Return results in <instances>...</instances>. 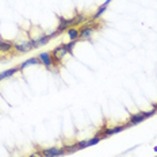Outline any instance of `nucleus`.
Instances as JSON below:
<instances>
[{"label":"nucleus","mask_w":157,"mask_h":157,"mask_svg":"<svg viewBox=\"0 0 157 157\" xmlns=\"http://www.w3.org/2000/svg\"><path fill=\"white\" fill-rule=\"evenodd\" d=\"M98 27H99V23L84 25L83 27L78 29V39H88V38H91Z\"/></svg>","instance_id":"f257e3e1"},{"label":"nucleus","mask_w":157,"mask_h":157,"mask_svg":"<svg viewBox=\"0 0 157 157\" xmlns=\"http://www.w3.org/2000/svg\"><path fill=\"white\" fill-rule=\"evenodd\" d=\"M52 54V60H53V64H60L61 60L68 54V50H67V46L65 45H60V46L54 48L53 50L50 52Z\"/></svg>","instance_id":"f03ea898"},{"label":"nucleus","mask_w":157,"mask_h":157,"mask_svg":"<svg viewBox=\"0 0 157 157\" xmlns=\"http://www.w3.org/2000/svg\"><path fill=\"white\" fill-rule=\"evenodd\" d=\"M156 111H157V110H150V111H148V113L142 111V113L134 114V115H132V118L129 119V123H127V126L137 125V123H140V122H144V119H146V118L152 117L153 114H156Z\"/></svg>","instance_id":"7ed1b4c3"},{"label":"nucleus","mask_w":157,"mask_h":157,"mask_svg":"<svg viewBox=\"0 0 157 157\" xmlns=\"http://www.w3.org/2000/svg\"><path fill=\"white\" fill-rule=\"evenodd\" d=\"M34 49L31 41H22V42H15L14 44V50H16L18 53H27Z\"/></svg>","instance_id":"20e7f679"},{"label":"nucleus","mask_w":157,"mask_h":157,"mask_svg":"<svg viewBox=\"0 0 157 157\" xmlns=\"http://www.w3.org/2000/svg\"><path fill=\"white\" fill-rule=\"evenodd\" d=\"M44 157H60L65 155V149L64 148H49L42 150Z\"/></svg>","instance_id":"39448f33"},{"label":"nucleus","mask_w":157,"mask_h":157,"mask_svg":"<svg viewBox=\"0 0 157 157\" xmlns=\"http://www.w3.org/2000/svg\"><path fill=\"white\" fill-rule=\"evenodd\" d=\"M38 58L41 60V64L45 65L46 68L53 67V60H52V54L50 52H45V53H41L38 56Z\"/></svg>","instance_id":"423d86ee"},{"label":"nucleus","mask_w":157,"mask_h":157,"mask_svg":"<svg viewBox=\"0 0 157 157\" xmlns=\"http://www.w3.org/2000/svg\"><path fill=\"white\" fill-rule=\"evenodd\" d=\"M14 49V44L11 41H6V39L0 38V54H6Z\"/></svg>","instance_id":"0eeeda50"},{"label":"nucleus","mask_w":157,"mask_h":157,"mask_svg":"<svg viewBox=\"0 0 157 157\" xmlns=\"http://www.w3.org/2000/svg\"><path fill=\"white\" fill-rule=\"evenodd\" d=\"M73 26V19H65V18H60V23L57 26V31L58 33H63L65 30Z\"/></svg>","instance_id":"6e6552de"},{"label":"nucleus","mask_w":157,"mask_h":157,"mask_svg":"<svg viewBox=\"0 0 157 157\" xmlns=\"http://www.w3.org/2000/svg\"><path fill=\"white\" fill-rule=\"evenodd\" d=\"M18 71H21V68H19V67H16V68H11V69H7V71L2 72V73H0V81L4 80V78H8V77L14 76V75H15Z\"/></svg>","instance_id":"1a4fd4ad"},{"label":"nucleus","mask_w":157,"mask_h":157,"mask_svg":"<svg viewBox=\"0 0 157 157\" xmlns=\"http://www.w3.org/2000/svg\"><path fill=\"white\" fill-rule=\"evenodd\" d=\"M39 64H41V60H39L38 57H31V58H29V60H26L19 68H21V71H22V69H25L27 65H39Z\"/></svg>","instance_id":"9d476101"},{"label":"nucleus","mask_w":157,"mask_h":157,"mask_svg":"<svg viewBox=\"0 0 157 157\" xmlns=\"http://www.w3.org/2000/svg\"><path fill=\"white\" fill-rule=\"evenodd\" d=\"M67 33H68V37H69V39H72V41H76V39H78V29L69 27L67 30Z\"/></svg>","instance_id":"9b49d317"},{"label":"nucleus","mask_w":157,"mask_h":157,"mask_svg":"<svg viewBox=\"0 0 157 157\" xmlns=\"http://www.w3.org/2000/svg\"><path fill=\"white\" fill-rule=\"evenodd\" d=\"M126 127H129V126H118V127H114V129H107V130H104V137H109V136H113V134H115L118 132H122V130H125Z\"/></svg>","instance_id":"f8f14e48"},{"label":"nucleus","mask_w":157,"mask_h":157,"mask_svg":"<svg viewBox=\"0 0 157 157\" xmlns=\"http://www.w3.org/2000/svg\"><path fill=\"white\" fill-rule=\"evenodd\" d=\"M106 8H107V6H102V7H100L96 12H95V15L92 16V19H98V18H100V16L103 15V12L106 11Z\"/></svg>","instance_id":"ddd939ff"},{"label":"nucleus","mask_w":157,"mask_h":157,"mask_svg":"<svg viewBox=\"0 0 157 157\" xmlns=\"http://www.w3.org/2000/svg\"><path fill=\"white\" fill-rule=\"evenodd\" d=\"M29 157H44V155H42V152H34V153H31Z\"/></svg>","instance_id":"4468645a"},{"label":"nucleus","mask_w":157,"mask_h":157,"mask_svg":"<svg viewBox=\"0 0 157 157\" xmlns=\"http://www.w3.org/2000/svg\"><path fill=\"white\" fill-rule=\"evenodd\" d=\"M111 2V0H106V2H104V4L103 6H109V3Z\"/></svg>","instance_id":"2eb2a0df"},{"label":"nucleus","mask_w":157,"mask_h":157,"mask_svg":"<svg viewBox=\"0 0 157 157\" xmlns=\"http://www.w3.org/2000/svg\"><path fill=\"white\" fill-rule=\"evenodd\" d=\"M156 157H157V156H156Z\"/></svg>","instance_id":"dca6fc26"}]
</instances>
